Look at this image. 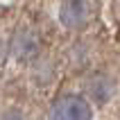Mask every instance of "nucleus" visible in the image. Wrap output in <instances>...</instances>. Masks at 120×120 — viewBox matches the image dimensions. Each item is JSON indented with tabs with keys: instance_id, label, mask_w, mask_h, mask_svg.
I'll return each instance as SVG.
<instances>
[{
	"instance_id": "2",
	"label": "nucleus",
	"mask_w": 120,
	"mask_h": 120,
	"mask_svg": "<svg viewBox=\"0 0 120 120\" xmlns=\"http://www.w3.org/2000/svg\"><path fill=\"white\" fill-rule=\"evenodd\" d=\"M48 120H93V104L86 95H61L50 104Z\"/></svg>"
},
{
	"instance_id": "3",
	"label": "nucleus",
	"mask_w": 120,
	"mask_h": 120,
	"mask_svg": "<svg viewBox=\"0 0 120 120\" xmlns=\"http://www.w3.org/2000/svg\"><path fill=\"white\" fill-rule=\"evenodd\" d=\"M57 18L64 30L79 32L93 20V2L91 0H61Z\"/></svg>"
},
{
	"instance_id": "6",
	"label": "nucleus",
	"mask_w": 120,
	"mask_h": 120,
	"mask_svg": "<svg viewBox=\"0 0 120 120\" xmlns=\"http://www.w3.org/2000/svg\"><path fill=\"white\" fill-rule=\"evenodd\" d=\"M5 54H9V52H7V45L5 48L0 45V64H2V57H5Z\"/></svg>"
},
{
	"instance_id": "5",
	"label": "nucleus",
	"mask_w": 120,
	"mask_h": 120,
	"mask_svg": "<svg viewBox=\"0 0 120 120\" xmlns=\"http://www.w3.org/2000/svg\"><path fill=\"white\" fill-rule=\"evenodd\" d=\"M0 120H27V116L16 107H9L5 111H0Z\"/></svg>"
},
{
	"instance_id": "1",
	"label": "nucleus",
	"mask_w": 120,
	"mask_h": 120,
	"mask_svg": "<svg viewBox=\"0 0 120 120\" xmlns=\"http://www.w3.org/2000/svg\"><path fill=\"white\" fill-rule=\"evenodd\" d=\"M7 52L14 61L18 64H32L41 57L43 52V39L41 32L30 23H23L11 32L9 43H7Z\"/></svg>"
},
{
	"instance_id": "4",
	"label": "nucleus",
	"mask_w": 120,
	"mask_h": 120,
	"mask_svg": "<svg viewBox=\"0 0 120 120\" xmlns=\"http://www.w3.org/2000/svg\"><path fill=\"white\" fill-rule=\"evenodd\" d=\"M116 91H118V82L111 73L104 70H95L84 79V95H86L91 104H107L113 100Z\"/></svg>"
}]
</instances>
